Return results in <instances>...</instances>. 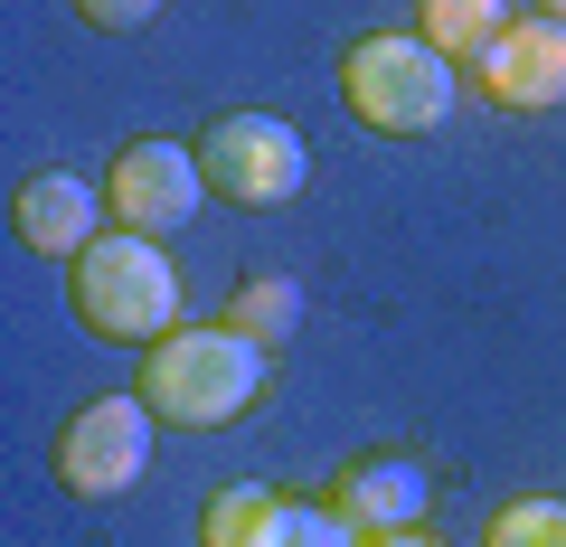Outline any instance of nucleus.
Masks as SVG:
<instances>
[{"mask_svg":"<svg viewBox=\"0 0 566 547\" xmlns=\"http://www.w3.org/2000/svg\"><path fill=\"white\" fill-rule=\"evenodd\" d=\"M208 199V170L199 151L180 143H123L114 161H104V208H114V227H133V236H180L189 218H199Z\"/></svg>","mask_w":566,"mask_h":547,"instance_id":"nucleus-6","label":"nucleus"},{"mask_svg":"<svg viewBox=\"0 0 566 547\" xmlns=\"http://www.w3.org/2000/svg\"><path fill=\"white\" fill-rule=\"evenodd\" d=\"M472 76H482V95L501 104V114H557L566 104V20H538V10L510 20L501 39L482 48Z\"/></svg>","mask_w":566,"mask_h":547,"instance_id":"nucleus-7","label":"nucleus"},{"mask_svg":"<svg viewBox=\"0 0 566 547\" xmlns=\"http://www.w3.org/2000/svg\"><path fill=\"white\" fill-rule=\"evenodd\" d=\"M283 547H368V528H349L331 501H322V509L293 501V528H283Z\"/></svg>","mask_w":566,"mask_h":547,"instance_id":"nucleus-14","label":"nucleus"},{"mask_svg":"<svg viewBox=\"0 0 566 547\" xmlns=\"http://www.w3.org/2000/svg\"><path fill=\"white\" fill-rule=\"evenodd\" d=\"M538 20H566V0H538Z\"/></svg>","mask_w":566,"mask_h":547,"instance_id":"nucleus-17","label":"nucleus"},{"mask_svg":"<svg viewBox=\"0 0 566 547\" xmlns=\"http://www.w3.org/2000/svg\"><path fill=\"white\" fill-rule=\"evenodd\" d=\"M283 528H293V501L264 482H227L199 509V547H283Z\"/></svg>","mask_w":566,"mask_h":547,"instance_id":"nucleus-10","label":"nucleus"},{"mask_svg":"<svg viewBox=\"0 0 566 547\" xmlns=\"http://www.w3.org/2000/svg\"><path fill=\"white\" fill-rule=\"evenodd\" d=\"M104 189L95 180H76V170H29L20 189H10V236L29 245V255H57V264H76L85 245L104 236Z\"/></svg>","mask_w":566,"mask_h":547,"instance_id":"nucleus-8","label":"nucleus"},{"mask_svg":"<svg viewBox=\"0 0 566 547\" xmlns=\"http://www.w3.org/2000/svg\"><path fill=\"white\" fill-rule=\"evenodd\" d=\"M66 303L95 340L114 349H151L180 330V264L161 255V236H133V227H104L76 264H66Z\"/></svg>","mask_w":566,"mask_h":547,"instance_id":"nucleus-2","label":"nucleus"},{"mask_svg":"<svg viewBox=\"0 0 566 547\" xmlns=\"http://www.w3.org/2000/svg\"><path fill=\"white\" fill-rule=\"evenodd\" d=\"M151 406L142 397H95V406H76L57 425V482L76 491V501H114V491H133L142 482V463H151Z\"/></svg>","mask_w":566,"mask_h":547,"instance_id":"nucleus-5","label":"nucleus"},{"mask_svg":"<svg viewBox=\"0 0 566 547\" xmlns=\"http://www.w3.org/2000/svg\"><path fill=\"white\" fill-rule=\"evenodd\" d=\"M66 10H76L85 29H104V39H123V29H151L170 0H66Z\"/></svg>","mask_w":566,"mask_h":547,"instance_id":"nucleus-15","label":"nucleus"},{"mask_svg":"<svg viewBox=\"0 0 566 547\" xmlns=\"http://www.w3.org/2000/svg\"><path fill=\"white\" fill-rule=\"evenodd\" d=\"M424 501H434V482H424L416 453H359V463L331 482V509H340L349 528H368V538H387V528H416Z\"/></svg>","mask_w":566,"mask_h":547,"instance_id":"nucleus-9","label":"nucleus"},{"mask_svg":"<svg viewBox=\"0 0 566 547\" xmlns=\"http://www.w3.org/2000/svg\"><path fill=\"white\" fill-rule=\"evenodd\" d=\"M340 95H349V114L368 133H397L406 143V133H434L453 114V57L424 48L416 29H368L340 57Z\"/></svg>","mask_w":566,"mask_h":547,"instance_id":"nucleus-3","label":"nucleus"},{"mask_svg":"<svg viewBox=\"0 0 566 547\" xmlns=\"http://www.w3.org/2000/svg\"><path fill=\"white\" fill-rule=\"evenodd\" d=\"M482 547H566V501H547V491H520V501L491 509Z\"/></svg>","mask_w":566,"mask_h":547,"instance_id":"nucleus-13","label":"nucleus"},{"mask_svg":"<svg viewBox=\"0 0 566 547\" xmlns=\"http://www.w3.org/2000/svg\"><path fill=\"white\" fill-rule=\"evenodd\" d=\"M368 547H434L424 528H387V538H368Z\"/></svg>","mask_w":566,"mask_h":547,"instance_id":"nucleus-16","label":"nucleus"},{"mask_svg":"<svg viewBox=\"0 0 566 547\" xmlns=\"http://www.w3.org/2000/svg\"><path fill=\"white\" fill-rule=\"evenodd\" d=\"M510 29V0H416V39L444 48L453 66H482V48Z\"/></svg>","mask_w":566,"mask_h":547,"instance_id":"nucleus-11","label":"nucleus"},{"mask_svg":"<svg viewBox=\"0 0 566 547\" xmlns=\"http://www.w3.org/2000/svg\"><path fill=\"white\" fill-rule=\"evenodd\" d=\"M199 170H208V199L227 208H283L303 199V133L283 114H218L199 133Z\"/></svg>","mask_w":566,"mask_h":547,"instance_id":"nucleus-4","label":"nucleus"},{"mask_svg":"<svg viewBox=\"0 0 566 547\" xmlns=\"http://www.w3.org/2000/svg\"><path fill=\"white\" fill-rule=\"evenodd\" d=\"M237 340H255V349H283L293 330H303V293L283 284V274H245L237 293H227V312H218Z\"/></svg>","mask_w":566,"mask_h":547,"instance_id":"nucleus-12","label":"nucleus"},{"mask_svg":"<svg viewBox=\"0 0 566 547\" xmlns=\"http://www.w3.org/2000/svg\"><path fill=\"white\" fill-rule=\"evenodd\" d=\"M133 397L151 406L161 425H180V434H218V425H237L245 406L264 397V349L237 340L227 322H199V330L180 322L170 340L142 349Z\"/></svg>","mask_w":566,"mask_h":547,"instance_id":"nucleus-1","label":"nucleus"}]
</instances>
